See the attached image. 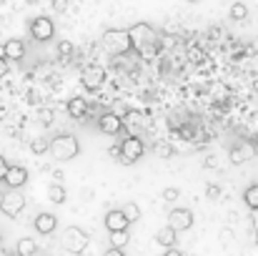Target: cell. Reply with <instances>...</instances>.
<instances>
[{
    "label": "cell",
    "instance_id": "obj_18",
    "mask_svg": "<svg viewBox=\"0 0 258 256\" xmlns=\"http://www.w3.org/2000/svg\"><path fill=\"white\" fill-rule=\"evenodd\" d=\"M66 188H63V183H50L48 186V201H53V203H66Z\"/></svg>",
    "mask_w": 258,
    "mask_h": 256
},
{
    "label": "cell",
    "instance_id": "obj_36",
    "mask_svg": "<svg viewBox=\"0 0 258 256\" xmlns=\"http://www.w3.org/2000/svg\"><path fill=\"white\" fill-rule=\"evenodd\" d=\"M0 58H5V48L3 45H0Z\"/></svg>",
    "mask_w": 258,
    "mask_h": 256
},
{
    "label": "cell",
    "instance_id": "obj_30",
    "mask_svg": "<svg viewBox=\"0 0 258 256\" xmlns=\"http://www.w3.org/2000/svg\"><path fill=\"white\" fill-rule=\"evenodd\" d=\"M68 3H71V0H53V8H55L58 13H63V10L68 8Z\"/></svg>",
    "mask_w": 258,
    "mask_h": 256
},
{
    "label": "cell",
    "instance_id": "obj_20",
    "mask_svg": "<svg viewBox=\"0 0 258 256\" xmlns=\"http://www.w3.org/2000/svg\"><path fill=\"white\" fill-rule=\"evenodd\" d=\"M228 15H231V20H246L248 18V5L246 3H233L231 5V10H228Z\"/></svg>",
    "mask_w": 258,
    "mask_h": 256
},
{
    "label": "cell",
    "instance_id": "obj_10",
    "mask_svg": "<svg viewBox=\"0 0 258 256\" xmlns=\"http://www.w3.org/2000/svg\"><path fill=\"white\" fill-rule=\"evenodd\" d=\"M256 156V146L251 143V141H241V143H236L233 148H231V164L233 166H243V164H248L251 159Z\"/></svg>",
    "mask_w": 258,
    "mask_h": 256
},
{
    "label": "cell",
    "instance_id": "obj_14",
    "mask_svg": "<svg viewBox=\"0 0 258 256\" xmlns=\"http://www.w3.org/2000/svg\"><path fill=\"white\" fill-rule=\"evenodd\" d=\"M35 231L38 234H43V236H48V234H53L55 229H58V216L55 214H48V211H43V214H38L35 216Z\"/></svg>",
    "mask_w": 258,
    "mask_h": 256
},
{
    "label": "cell",
    "instance_id": "obj_23",
    "mask_svg": "<svg viewBox=\"0 0 258 256\" xmlns=\"http://www.w3.org/2000/svg\"><path fill=\"white\" fill-rule=\"evenodd\" d=\"M125 244H128V229L125 231H110V246L125 249Z\"/></svg>",
    "mask_w": 258,
    "mask_h": 256
},
{
    "label": "cell",
    "instance_id": "obj_6",
    "mask_svg": "<svg viewBox=\"0 0 258 256\" xmlns=\"http://www.w3.org/2000/svg\"><path fill=\"white\" fill-rule=\"evenodd\" d=\"M23 209H25V196L20 193V188H8V191L0 196V211H3L8 219H15Z\"/></svg>",
    "mask_w": 258,
    "mask_h": 256
},
{
    "label": "cell",
    "instance_id": "obj_7",
    "mask_svg": "<svg viewBox=\"0 0 258 256\" xmlns=\"http://www.w3.org/2000/svg\"><path fill=\"white\" fill-rule=\"evenodd\" d=\"M28 30H30V38L38 40V43H48V40L55 35V25H53V20H50L48 15L33 18L30 25H28Z\"/></svg>",
    "mask_w": 258,
    "mask_h": 256
},
{
    "label": "cell",
    "instance_id": "obj_22",
    "mask_svg": "<svg viewBox=\"0 0 258 256\" xmlns=\"http://www.w3.org/2000/svg\"><path fill=\"white\" fill-rule=\"evenodd\" d=\"M153 153L161 156V159H171V156H175V148L171 143H166V141H156L153 143Z\"/></svg>",
    "mask_w": 258,
    "mask_h": 256
},
{
    "label": "cell",
    "instance_id": "obj_32",
    "mask_svg": "<svg viewBox=\"0 0 258 256\" xmlns=\"http://www.w3.org/2000/svg\"><path fill=\"white\" fill-rule=\"evenodd\" d=\"M8 71H10V66H8V58H0V78H3V76H8Z\"/></svg>",
    "mask_w": 258,
    "mask_h": 256
},
{
    "label": "cell",
    "instance_id": "obj_35",
    "mask_svg": "<svg viewBox=\"0 0 258 256\" xmlns=\"http://www.w3.org/2000/svg\"><path fill=\"white\" fill-rule=\"evenodd\" d=\"M221 239H223V244H228V241H231V231H228V229H226V231H223V234H221Z\"/></svg>",
    "mask_w": 258,
    "mask_h": 256
},
{
    "label": "cell",
    "instance_id": "obj_19",
    "mask_svg": "<svg viewBox=\"0 0 258 256\" xmlns=\"http://www.w3.org/2000/svg\"><path fill=\"white\" fill-rule=\"evenodd\" d=\"M243 201H246L248 209L258 211V183H251V186L243 191Z\"/></svg>",
    "mask_w": 258,
    "mask_h": 256
},
{
    "label": "cell",
    "instance_id": "obj_25",
    "mask_svg": "<svg viewBox=\"0 0 258 256\" xmlns=\"http://www.w3.org/2000/svg\"><path fill=\"white\" fill-rule=\"evenodd\" d=\"M73 53H76V48H73L71 40H60V43H58V56H60L63 61H68Z\"/></svg>",
    "mask_w": 258,
    "mask_h": 256
},
{
    "label": "cell",
    "instance_id": "obj_11",
    "mask_svg": "<svg viewBox=\"0 0 258 256\" xmlns=\"http://www.w3.org/2000/svg\"><path fill=\"white\" fill-rule=\"evenodd\" d=\"M3 181H5L8 188H23L28 183V169L25 166H8Z\"/></svg>",
    "mask_w": 258,
    "mask_h": 256
},
{
    "label": "cell",
    "instance_id": "obj_28",
    "mask_svg": "<svg viewBox=\"0 0 258 256\" xmlns=\"http://www.w3.org/2000/svg\"><path fill=\"white\" fill-rule=\"evenodd\" d=\"M206 196H208L211 201H216V198L221 196V186H216V183H208V186H206Z\"/></svg>",
    "mask_w": 258,
    "mask_h": 256
},
{
    "label": "cell",
    "instance_id": "obj_27",
    "mask_svg": "<svg viewBox=\"0 0 258 256\" xmlns=\"http://www.w3.org/2000/svg\"><path fill=\"white\" fill-rule=\"evenodd\" d=\"M161 196H163V201H166V203H175V201H178V198H180V191H178V188H173V186H168V188H163V193H161Z\"/></svg>",
    "mask_w": 258,
    "mask_h": 256
},
{
    "label": "cell",
    "instance_id": "obj_12",
    "mask_svg": "<svg viewBox=\"0 0 258 256\" xmlns=\"http://www.w3.org/2000/svg\"><path fill=\"white\" fill-rule=\"evenodd\" d=\"M120 128H123V121H120L118 113H103V116L98 118V131H100V133L115 136V133H120Z\"/></svg>",
    "mask_w": 258,
    "mask_h": 256
},
{
    "label": "cell",
    "instance_id": "obj_38",
    "mask_svg": "<svg viewBox=\"0 0 258 256\" xmlns=\"http://www.w3.org/2000/svg\"><path fill=\"white\" fill-rule=\"evenodd\" d=\"M185 3H190V5H196V3H201V0H185Z\"/></svg>",
    "mask_w": 258,
    "mask_h": 256
},
{
    "label": "cell",
    "instance_id": "obj_9",
    "mask_svg": "<svg viewBox=\"0 0 258 256\" xmlns=\"http://www.w3.org/2000/svg\"><path fill=\"white\" fill-rule=\"evenodd\" d=\"M81 83H83V88L86 90H98L100 85L105 83V71L100 68V66H88V68H83V73H81Z\"/></svg>",
    "mask_w": 258,
    "mask_h": 256
},
{
    "label": "cell",
    "instance_id": "obj_33",
    "mask_svg": "<svg viewBox=\"0 0 258 256\" xmlns=\"http://www.w3.org/2000/svg\"><path fill=\"white\" fill-rule=\"evenodd\" d=\"M105 256H123V249H118V246H110V249L105 251Z\"/></svg>",
    "mask_w": 258,
    "mask_h": 256
},
{
    "label": "cell",
    "instance_id": "obj_37",
    "mask_svg": "<svg viewBox=\"0 0 258 256\" xmlns=\"http://www.w3.org/2000/svg\"><path fill=\"white\" fill-rule=\"evenodd\" d=\"M25 3H28V5H35V3H40V0H25Z\"/></svg>",
    "mask_w": 258,
    "mask_h": 256
},
{
    "label": "cell",
    "instance_id": "obj_2",
    "mask_svg": "<svg viewBox=\"0 0 258 256\" xmlns=\"http://www.w3.org/2000/svg\"><path fill=\"white\" fill-rule=\"evenodd\" d=\"M48 153H50L55 161H60V164L73 161V159L81 153V141H78L76 136H71V133L55 136V138L48 143Z\"/></svg>",
    "mask_w": 258,
    "mask_h": 256
},
{
    "label": "cell",
    "instance_id": "obj_39",
    "mask_svg": "<svg viewBox=\"0 0 258 256\" xmlns=\"http://www.w3.org/2000/svg\"><path fill=\"white\" fill-rule=\"evenodd\" d=\"M256 244H258V234H256Z\"/></svg>",
    "mask_w": 258,
    "mask_h": 256
},
{
    "label": "cell",
    "instance_id": "obj_1",
    "mask_svg": "<svg viewBox=\"0 0 258 256\" xmlns=\"http://www.w3.org/2000/svg\"><path fill=\"white\" fill-rule=\"evenodd\" d=\"M128 35H131L133 50H141L146 58H153L158 53L161 38H158V33H156V28L151 23H133L128 28Z\"/></svg>",
    "mask_w": 258,
    "mask_h": 256
},
{
    "label": "cell",
    "instance_id": "obj_34",
    "mask_svg": "<svg viewBox=\"0 0 258 256\" xmlns=\"http://www.w3.org/2000/svg\"><path fill=\"white\" fill-rule=\"evenodd\" d=\"M203 166H206V169H213V166H218V161H216V159H213V156H208V159H206V164H203Z\"/></svg>",
    "mask_w": 258,
    "mask_h": 256
},
{
    "label": "cell",
    "instance_id": "obj_21",
    "mask_svg": "<svg viewBox=\"0 0 258 256\" xmlns=\"http://www.w3.org/2000/svg\"><path fill=\"white\" fill-rule=\"evenodd\" d=\"M15 251H18L20 256H33L35 251H38V244H35L33 239H20L18 246H15Z\"/></svg>",
    "mask_w": 258,
    "mask_h": 256
},
{
    "label": "cell",
    "instance_id": "obj_29",
    "mask_svg": "<svg viewBox=\"0 0 258 256\" xmlns=\"http://www.w3.org/2000/svg\"><path fill=\"white\" fill-rule=\"evenodd\" d=\"M180 136H183V138H193V136H196V131H193L190 126H180Z\"/></svg>",
    "mask_w": 258,
    "mask_h": 256
},
{
    "label": "cell",
    "instance_id": "obj_4",
    "mask_svg": "<svg viewBox=\"0 0 258 256\" xmlns=\"http://www.w3.org/2000/svg\"><path fill=\"white\" fill-rule=\"evenodd\" d=\"M60 244H63V249L71 251V254H83L88 249V244H90V236H88L81 226H68V229L63 231V236H60Z\"/></svg>",
    "mask_w": 258,
    "mask_h": 256
},
{
    "label": "cell",
    "instance_id": "obj_15",
    "mask_svg": "<svg viewBox=\"0 0 258 256\" xmlns=\"http://www.w3.org/2000/svg\"><path fill=\"white\" fill-rule=\"evenodd\" d=\"M3 48H5V58H8V61H23V56H25V43H23L20 38L5 40Z\"/></svg>",
    "mask_w": 258,
    "mask_h": 256
},
{
    "label": "cell",
    "instance_id": "obj_13",
    "mask_svg": "<svg viewBox=\"0 0 258 256\" xmlns=\"http://www.w3.org/2000/svg\"><path fill=\"white\" fill-rule=\"evenodd\" d=\"M103 221H105V229H108V231H125V229L131 226V221L125 219L123 209H110Z\"/></svg>",
    "mask_w": 258,
    "mask_h": 256
},
{
    "label": "cell",
    "instance_id": "obj_17",
    "mask_svg": "<svg viewBox=\"0 0 258 256\" xmlns=\"http://www.w3.org/2000/svg\"><path fill=\"white\" fill-rule=\"evenodd\" d=\"M66 111H68V116H71V118H86L88 100L83 98V95H73V98L66 103Z\"/></svg>",
    "mask_w": 258,
    "mask_h": 256
},
{
    "label": "cell",
    "instance_id": "obj_3",
    "mask_svg": "<svg viewBox=\"0 0 258 256\" xmlns=\"http://www.w3.org/2000/svg\"><path fill=\"white\" fill-rule=\"evenodd\" d=\"M100 43H103V48H105L110 56H125V53L133 50V43H131L128 30H120V28L105 30L103 38H100Z\"/></svg>",
    "mask_w": 258,
    "mask_h": 256
},
{
    "label": "cell",
    "instance_id": "obj_24",
    "mask_svg": "<svg viewBox=\"0 0 258 256\" xmlns=\"http://www.w3.org/2000/svg\"><path fill=\"white\" fill-rule=\"evenodd\" d=\"M123 214H125V219L133 224V221H138V219H141V206L131 201V203H125V206H123Z\"/></svg>",
    "mask_w": 258,
    "mask_h": 256
},
{
    "label": "cell",
    "instance_id": "obj_8",
    "mask_svg": "<svg viewBox=\"0 0 258 256\" xmlns=\"http://www.w3.org/2000/svg\"><path fill=\"white\" fill-rule=\"evenodd\" d=\"M193 221H196V216H193L190 209L175 206V209H171V214H168V224H171L178 234H180V231H188V229L193 226Z\"/></svg>",
    "mask_w": 258,
    "mask_h": 256
},
{
    "label": "cell",
    "instance_id": "obj_31",
    "mask_svg": "<svg viewBox=\"0 0 258 256\" xmlns=\"http://www.w3.org/2000/svg\"><path fill=\"white\" fill-rule=\"evenodd\" d=\"M8 166H10V164H8V161H5V156L0 153V181L5 178V171H8Z\"/></svg>",
    "mask_w": 258,
    "mask_h": 256
},
{
    "label": "cell",
    "instance_id": "obj_5",
    "mask_svg": "<svg viewBox=\"0 0 258 256\" xmlns=\"http://www.w3.org/2000/svg\"><path fill=\"white\" fill-rule=\"evenodd\" d=\"M146 153V146H143V141L138 138V136H125L123 138V143L118 146V159L125 164V166H131V164H136V161H141V156Z\"/></svg>",
    "mask_w": 258,
    "mask_h": 256
},
{
    "label": "cell",
    "instance_id": "obj_26",
    "mask_svg": "<svg viewBox=\"0 0 258 256\" xmlns=\"http://www.w3.org/2000/svg\"><path fill=\"white\" fill-rule=\"evenodd\" d=\"M48 143H50V141H45V138H35V141L30 143V151L38 153V156H43V153H48Z\"/></svg>",
    "mask_w": 258,
    "mask_h": 256
},
{
    "label": "cell",
    "instance_id": "obj_16",
    "mask_svg": "<svg viewBox=\"0 0 258 256\" xmlns=\"http://www.w3.org/2000/svg\"><path fill=\"white\" fill-rule=\"evenodd\" d=\"M156 244H158V246H163V249L175 246V244H178V231L173 229L171 224H168V226H163V229H158V231H156Z\"/></svg>",
    "mask_w": 258,
    "mask_h": 256
}]
</instances>
